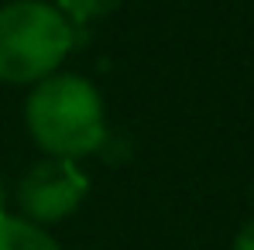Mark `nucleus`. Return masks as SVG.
Instances as JSON below:
<instances>
[{
  "mask_svg": "<svg viewBox=\"0 0 254 250\" xmlns=\"http://www.w3.org/2000/svg\"><path fill=\"white\" fill-rule=\"evenodd\" d=\"M28 130L52 158H79L103 144V103L83 76H48L28 100Z\"/></svg>",
  "mask_w": 254,
  "mask_h": 250,
  "instance_id": "1",
  "label": "nucleus"
},
{
  "mask_svg": "<svg viewBox=\"0 0 254 250\" xmlns=\"http://www.w3.org/2000/svg\"><path fill=\"white\" fill-rule=\"evenodd\" d=\"M72 48L65 14L42 0L0 7V83H42Z\"/></svg>",
  "mask_w": 254,
  "mask_h": 250,
  "instance_id": "2",
  "label": "nucleus"
},
{
  "mask_svg": "<svg viewBox=\"0 0 254 250\" xmlns=\"http://www.w3.org/2000/svg\"><path fill=\"white\" fill-rule=\"evenodd\" d=\"M86 175L69 158H45L17 185V202L28 223H59L83 202Z\"/></svg>",
  "mask_w": 254,
  "mask_h": 250,
  "instance_id": "3",
  "label": "nucleus"
},
{
  "mask_svg": "<svg viewBox=\"0 0 254 250\" xmlns=\"http://www.w3.org/2000/svg\"><path fill=\"white\" fill-rule=\"evenodd\" d=\"M0 250H59V244L28 219L0 216Z\"/></svg>",
  "mask_w": 254,
  "mask_h": 250,
  "instance_id": "4",
  "label": "nucleus"
},
{
  "mask_svg": "<svg viewBox=\"0 0 254 250\" xmlns=\"http://www.w3.org/2000/svg\"><path fill=\"white\" fill-rule=\"evenodd\" d=\"M124 0H59V7L72 17V21H93V17H103L110 14L114 7H121Z\"/></svg>",
  "mask_w": 254,
  "mask_h": 250,
  "instance_id": "5",
  "label": "nucleus"
},
{
  "mask_svg": "<svg viewBox=\"0 0 254 250\" xmlns=\"http://www.w3.org/2000/svg\"><path fill=\"white\" fill-rule=\"evenodd\" d=\"M234 250H254V219L237 233V244H234Z\"/></svg>",
  "mask_w": 254,
  "mask_h": 250,
  "instance_id": "6",
  "label": "nucleus"
},
{
  "mask_svg": "<svg viewBox=\"0 0 254 250\" xmlns=\"http://www.w3.org/2000/svg\"><path fill=\"white\" fill-rule=\"evenodd\" d=\"M0 216H3V178H0Z\"/></svg>",
  "mask_w": 254,
  "mask_h": 250,
  "instance_id": "7",
  "label": "nucleus"
}]
</instances>
